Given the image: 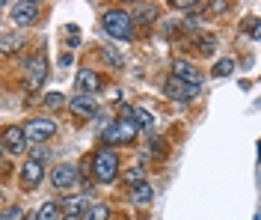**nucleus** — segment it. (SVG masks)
Masks as SVG:
<instances>
[{"instance_id":"7c9ffc66","label":"nucleus","mask_w":261,"mask_h":220,"mask_svg":"<svg viewBox=\"0 0 261 220\" xmlns=\"http://www.w3.org/2000/svg\"><path fill=\"white\" fill-rule=\"evenodd\" d=\"M63 220H81V217H68V214H65V217Z\"/></svg>"},{"instance_id":"1a4fd4ad","label":"nucleus","mask_w":261,"mask_h":220,"mask_svg":"<svg viewBox=\"0 0 261 220\" xmlns=\"http://www.w3.org/2000/svg\"><path fill=\"white\" fill-rule=\"evenodd\" d=\"M42 179H45L42 161H27V164L21 167V185L27 187V190H36V187L42 185Z\"/></svg>"},{"instance_id":"20e7f679","label":"nucleus","mask_w":261,"mask_h":220,"mask_svg":"<svg viewBox=\"0 0 261 220\" xmlns=\"http://www.w3.org/2000/svg\"><path fill=\"white\" fill-rule=\"evenodd\" d=\"M134 137H137V125L130 119H116L113 125H107V131L101 134V140L110 149V146H119V143H130Z\"/></svg>"},{"instance_id":"f03ea898","label":"nucleus","mask_w":261,"mask_h":220,"mask_svg":"<svg viewBox=\"0 0 261 220\" xmlns=\"http://www.w3.org/2000/svg\"><path fill=\"white\" fill-rule=\"evenodd\" d=\"M116 173H119V155L113 149H98L92 158V176L101 185H110L116 182Z\"/></svg>"},{"instance_id":"423d86ee","label":"nucleus","mask_w":261,"mask_h":220,"mask_svg":"<svg viewBox=\"0 0 261 220\" xmlns=\"http://www.w3.org/2000/svg\"><path fill=\"white\" fill-rule=\"evenodd\" d=\"M77 169L71 167V164H60V167L50 169V185L57 187V190H71V187L77 185Z\"/></svg>"},{"instance_id":"f8f14e48","label":"nucleus","mask_w":261,"mask_h":220,"mask_svg":"<svg viewBox=\"0 0 261 220\" xmlns=\"http://www.w3.org/2000/svg\"><path fill=\"white\" fill-rule=\"evenodd\" d=\"M36 15H39V3H15V9H12V21H15L18 27L33 24Z\"/></svg>"},{"instance_id":"2eb2a0df","label":"nucleus","mask_w":261,"mask_h":220,"mask_svg":"<svg viewBox=\"0 0 261 220\" xmlns=\"http://www.w3.org/2000/svg\"><path fill=\"white\" fill-rule=\"evenodd\" d=\"M57 205H60V211H65L68 217H81L89 203H86L83 197H68V200H63V203H57Z\"/></svg>"},{"instance_id":"ddd939ff","label":"nucleus","mask_w":261,"mask_h":220,"mask_svg":"<svg viewBox=\"0 0 261 220\" xmlns=\"http://www.w3.org/2000/svg\"><path fill=\"white\" fill-rule=\"evenodd\" d=\"M68 110H74V113H81V116L92 119L98 113V104L92 102V95H74V99L68 102Z\"/></svg>"},{"instance_id":"39448f33","label":"nucleus","mask_w":261,"mask_h":220,"mask_svg":"<svg viewBox=\"0 0 261 220\" xmlns=\"http://www.w3.org/2000/svg\"><path fill=\"white\" fill-rule=\"evenodd\" d=\"M45 78H48V60H45V54H36L27 63V81H24V86L33 92V89H39L45 84Z\"/></svg>"},{"instance_id":"9b49d317","label":"nucleus","mask_w":261,"mask_h":220,"mask_svg":"<svg viewBox=\"0 0 261 220\" xmlns=\"http://www.w3.org/2000/svg\"><path fill=\"white\" fill-rule=\"evenodd\" d=\"M0 140H3V146H6V149H9L12 155H21V152H24V146H27V140H24V131H21L18 125L6 128Z\"/></svg>"},{"instance_id":"0eeeda50","label":"nucleus","mask_w":261,"mask_h":220,"mask_svg":"<svg viewBox=\"0 0 261 220\" xmlns=\"http://www.w3.org/2000/svg\"><path fill=\"white\" fill-rule=\"evenodd\" d=\"M172 78L181 81V84H190V86H202V75L193 63L187 60H172Z\"/></svg>"},{"instance_id":"6ab92c4d","label":"nucleus","mask_w":261,"mask_h":220,"mask_svg":"<svg viewBox=\"0 0 261 220\" xmlns=\"http://www.w3.org/2000/svg\"><path fill=\"white\" fill-rule=\"evenodd\" d=\"M154 18H158V6H151V3L148 6H137L130 12V21H143V24H151Z\"/></svg>"},{"instance_id":"b1692460","label":"nucleus","mask_w":261,"mask_h":220,"mask_svg":"<svg viewBox=\"0 0 261 220\" xmlns=\"http://www.w3.org/2000/svg\"><path fill=\"white\" fill-rule=\"evenodd\" d=\"M125 182H128L130 187L140 185V182H146V169H143V167H130L128 173H125Z\"/></svg>"},{"instance_id":"aec40b11","label":"nucleus","mask_w":261,"mask_h":220,"mask_svg":"<svg viewBox=\"0 0 261 220\" xmlns=\"http://www.w3.org/2000/svg\"><path fill=\"white\" fill-rule=\"evenodd\" d=\"M36 220H60V205L48 200V203H42V208L36 211Z\"/></svg>"},{"instance_id":"6e6552de","label":"nucleus","mask_w":261,"mask_h":220,"mask_svg":"<svg viewBox=\"0 0 261 220\" xmlns=\"http://www.w3.org/2000/svg\"><path fill=\"white\" fill-rule=\"evenodd\" d=\"M199 89H202V86L181 84V81H175V78H169V81H166V86H163V92H166L169 99H175V102H190V99H196V95H199Z\"/></svg>"},{"instance_id":"c756f323","label":"nucleus","mask_w":261,"mask_h":220,"mask_svg":"<svg viewBox=\"0 0 261 220\" xmlns=\"http://www.w3.org/2000/svg\"><path fill=\"white\" fill-rule=\"evenodd\" d=\"M3 152H6V146H3V140H0V155H3Z\"/></svg>"},{"instance_id":"cd10ccee","label":"nucleus","mask_w":261,"mask_h":220,"mask_svg":"<svg viewBox=\"0 0 261 220\" xmlns=\"http://www.w3.org/2000/svg\"><path fill=\"white\" fill-rule=\"evenodd\" d=\"M81 45V36L74 33V36H68V48H77Z\"/></svg>"},{"instance_id":"7ed1b4c3","label":"nucleus","mask_w":261,"mask_h":220,"mask_svg":"<svg viewBox=\"0 0 261 220\" xmlns=\"http://www.w3.org/2000/svg\"><path fill=\"white\" fill-rule=\"evenodd\" d=\"M21 131H24L27 143H45V140H50V137L57 134V122L48 116H39V119H30Z\"/></svg>"},{"instance_id":"a211bd4d","label":"nucleus","mask_w":261,"mask_h":220,"mask_svg":"<svg viewBox=\"0 0 261 220\" xmlns=\"http://www.w3.org/2000/svg\"><path fill=\"white\" fill-rule=\"evenodd\" d=\"M107 217H110V208L104 203H89L86 211L81 214V220H107Z\"/></svg>"},{"instance_id":"412c9836","label":"nucleus","mask_w":261,"mask_h":220,"mask_svg":"<svg viewBox=\"0 0 261 220\" xmlns=\"http://www.w3.org/2000/svg\"><path fill=\"white\" fill-rule=\"evenodd\" d=\"M101 57L107 60V66H113V68H122V66H125V60L119 57V51H116V48H110V45H104V48H101Z\"/></svg>"},{"instance_id":"4468645a","label":"nucleus","mask_w":261,"mask_h":220,"mask_svg":"<svg viewBox=\"0 0 261 220\" xmlns=\"http://www.w3.org/2000/svg\"><path fill=\"white\" fill-rule=\"evenodd\" d=\"M125 113L130 116V122L137 125V131L140 128H146V131H151V125H154V116L148 113L146 107H125Z\"/></svg>"},{"instance_id":"bb28decb","label":"nucleus","mask_w":261,"mask_h":220,"mask_svg":"<svg viewBox=\"0 0 261 220\" xmlns=\"http://www.w3.org/2000/svg\"><path fill=\"white\" fill-rule=\"evenodd\" d=\"M205 9H211L214 15H217V12H223V9H228V3H226V0H220V3H208Z\"/></svg>"},{"instance_id":"5701e85b","label":"nucleus","mask_w":261,"mask_h":220,"mask_svg":"<svg viewBox=\"0 0 261 220\" xmlns=\"http://www.w3.org/2000/svg\"><path fill=\"white\" fill-rule=\"evenodd\" d=\"M42 104L50 107V110H60V107L65 104V95H63V92H48V95L42 99Z\"/></svg>"},{"instance_id":"a878e982","label":"nucleus","mask_w":261,"mask_h":220,"mask_svg":"<svg viewBox=\"0 0 261 220\" xmlns=\"http://www.w3.org/2000/svg\"><path fill=\"white\" fill-rule=\"evenodd\" d=\"M151 152H154V155H166V146H163V140H158V137L151 140Z\"/></svg>"},{"instance_id":"f3484780","label":"nucleus","mask_w":261,"mask_h":220,"mask_svg":"<svg viewBox=\"0 0 261 220\" xmlns=\"http://www.w3.org/2000/svg\"><path fill=\"white\" fill-rule=\"evenodd\" d=\"M151 187H148V182H140V185H134L130 187V203L134 205H148L151 203Z\"/></svg>"},{"instance_id":"c85d7f7f","label":"nucleus","mask_w":261,"mask_h":220,"mask_svg":"<svg viewBox=\"0 0 261 220\" xmlns=\"http://www.w3.org/2000/svg\"><path fill=\"white\" fill-rule=\"evenodd\" d=\"M15 217H18V208H9V211L3 214V220H15Z\"/></svg>"},{"instance_id":"dca6fc26","label":"nucleus","mask_w":261,"mask_h":220,"mask_svg":"<svg viewBox=\"0 0 261 220\" xmlns=\"http://www.w3.org/2000/svg\"><path fill=\"white\" fill-rule=\"evenodd\" d=\"M21 48H24V36H15V33L0 36V54H3V57H9V54H18Z\"/></svg>"},{"instance_id":"4be33fe9","label":"nucleus","mask_w":261,"mask_h":220,"mask_svg":"<svg viewBox=\"0 0 261 220\" xmlns=\"http://www.w3.org/2000/svg\"><path fill=\"white\" fill-rule=\"evenodd\" d=\"M211 71H214V78H228L234 71V60H217Z\"/></svg>"},{"instance_id":"f257e3e1","label":"nucleus","mask_w":261,"mask_h":220,"mask_svg":"<svg viewBox=\"0 0 261 220\" xmlns=\"http://www.w3.org/2000/svg\"><path fill=\"white\" fill-rule=\"evenodd\" d=\"M104 30L107 36H113V39H134V21H130V12L128 9H107L104 12Z\"/></svg>"},{"instance_id":"9d476101","label":"nucleus","mask_w":261,"mask_h":220,"mask_svg":"<svg viewBox=\"0 0 261 220\" xmlns=\"http://www.w3.org/2000/svg\"><path fill=\"white\" fill-rule=\"evenodd\" d=\"M74 84H77V92L81 95H92V92H98V86H101V78H98V71H92V68H81L77 78H74Z\"/></svg>"},{"instance_id":"393cba45","label":"nucleus","mask_w":261,"mask_h":220,"mask_svg":"<svg viewBox=\"0 0 261 220\" xmlns=\"http://www.w3.org/2000/svg\"><path fill=\"white\" fill-rule=\"evenodd\" d=\"M214 45H217V36H211V33H202V42H199V48H202V54H214Z\"/></svg>"}]
</instances>
